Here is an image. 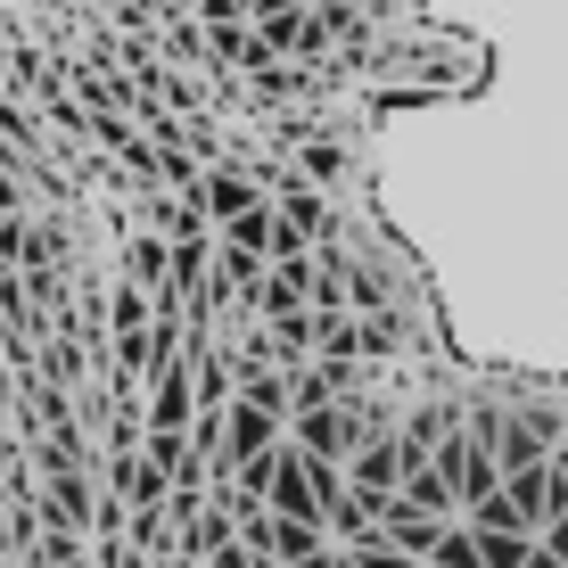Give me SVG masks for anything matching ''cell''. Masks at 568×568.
Instances as JSON below:
<instances>
[{
  "mask_svg": "<svg viewBox=\"0 0 568 568\" xmlns=\"http://www.w3.org/2000/svg\"><path fill=\"white\" fill-rule=\"evenodd\" d=\"M264 42H272V58H288V67H313V58L329 50V26L313 9H297V17H272V26H256Z\"/></svg>",
  "mask_w": 568,
  "mask_h": 568,
  "instance_id": "obj_5",
  "label": "cell"
},
{
  "mask_svg": "<svg viewBox=\"0 0 568 568\" xmlns=\"http://www.w3.org/2000/svg\"><path fill=\"white\" fill-rule=\"evenodd\" d=\"M281 428H288V420H272V413H256V404H240V396H231V404H223V469L264 462L272 445H281Z\"/></svg>",
  "mask_w": 568,
  "mask_h": 568,
  "instance_id": "obj_3",
  "label": "cell"
},
{
  "mask_svg": "<svg viewBox=\"0 0 568 568\" xmlns=\"http://www.w3.org/2000/svg\"><path fill=\"white\" fill-rule=\"evenodd\" d=\"M355 560H363V568H420V560H404V552H387V544H379V536H363V544H355Z\"/></svg>",
  "mask_w": 568,
  "mask_h": 568,
  "instance_id": "obj_22",
  "label": "cell"
},
{
  "mask_svg": "<svg viewBox=\"0 0 568 568\" xmlns=\"http://www.w3.org/2000/svg\"><path fill=\"white\" fill-rule=\"evenodd\" d=\"M281 223H288V231H305V240H322V231H329V214H322V199H313V190H297V199L281 206Z\"/></svg>",
  "mask_w": 568,
  "mask_h": 568,
  "instance_id": "obj_20",
  "label": "cell"
},
{
  "mask_svg": "<svg viewBox=\"0 0 568 568\" xmlns=\"http://www.w3.org/2000/svg\"><path fill=\"white\" fill-rule=\"evenodd\" d=\"M322 527H329V536H346V552H355L363 536H379V511H371L363 495H338V503L322 511Z\"/></svg>",
  "mask_w": 568,
  "mask_h": 568,
  "instance_id": "obj_9",
  "label": "cell"
},
{
  "mask_svg": "<svg viewBox=\"0 0 568 568\" xmlns=\"http://www.w3.org/2000/svg\"><path fill=\"white\" fill-rule=\"evenodd\" d=\"M190 420H199V396H190V371L165 355V363H156V396H149V420H141V428H165V437H182Z\"/></svg>",
  "mask_w": 568,
  "mask_h": 568,
  "instance_id": "obj_4",
  "label": "cell"
},
{
  "mask_svg": "<svg viewBox=\"0 0 568 568\" xmlns=\"http://www.w3.org/2000/svg\"><path fill=\"white\" fill-rule=\"evenodd\" d=\"M165 50H173V67H206V33L190 26V17H173V26H165Z\"/></svg>",
  "mask_w": 568,
  "mask_h": 568,
  "instance_id": "obj_17",
  "label": "cell"
},
{
  "mask_svg": "<svg viewBox=\"0 0 568 568\" xmlns=\"http://www.w3.org/2000/svg\"><path fill=\"white\" fill-rule=\"evenodd\" d=\"M9 568H17V560H9Z\"/></svg>",
  "mask_w": 568,
  "mask_h": 568,
  "instance_id": "obj_29",
  "label": "cell"
},
{
  "mask_svg": "<svg viewBox=\"0 0 568 568\" xmlns=\"http://www.w3.org/2000/svg\"><path fill=\"white\" fill-rule=\"evenodd\" d=\"M536 544H544V552H552V560H560V568H568V511H560V519H552V527H544V536H536Z\"/></svg>",
  "mask_w": 568,
  "mask_h": 568,
  "instance_id": "obj_24",
  "label": "cell"
},
{
  "mask_svg": "<svg viewBox=\"0 0 568 568\" xmlns=\"http://www.w3.org/2000/svg\"><path fill=\"white\" fill-rule=\"evenodd\" d=\"M396 486H404V445H396V428H371L355 454H346V495H363L371 511H387Z\"/></svg>",
  "mask_w": 568,
  "mask_h": 568,
  "instance_id": "obj_1",
  "label": "cell"
},
{
  "mask_svg": "<svg viewBox=\"0 0 568 568\" xmlns=\"http://www.w3.org/2000/svg\"><path fill=\"white\" fill-rule=\"evenodd\" d=\"M199 206L214 214V231H223V223H240V214L256 206V190H247V173H240V165H214L206 182H199Z\"/></svg>",
  "mask_w": 568,
  "mask_h": 568,
  "instance_id": "obj_7",
  "label": "cell"
},
{
  "mask_svg": "<svg viewBox=\"0 0 568 568\" xmlns=\"http://www.w3.org/2000/svg\"><path fill=\"white\" fill-rule=\"evenodd\" d=\"M313 346H322L329 363H355V322H346V313H313Z\"/></svg>",
  "mask_w": 568,
  "mask_h": 568,
  "instance_id": "obj_12",
  "label": "cell"
},
{
  "mask_svg": "<svg viewBox=\"0 0 568 568\" xmlns=\"http://www.w3.org/2000/svg\"><path fill=\"white\" fill-rule=\"evenodd\" d=\"M9 206H17V182H9V173H0V223H9Z\"/></svg>",
  "mask_w": 568,
  "mask_h": 568,
  "instance_id": "obj_25",
  "label": "cell"
},
{
  "mask_svg": "<svg viewBox=\"0 0 568 568\" xmlns=\"http://www.w3.org/2000/svg\"><path fill=\"white\" fill-rule=\"evenodd\" d=\"M149 305H156V297H141V288H115V297H108L115 338H124V329H149Z\"/></svg>",
  "mask_w": 568,
  "mask_h": 568,
  "instance_id": "obj_18",
  "label": "cell"
},
{
  "mask_svg": "<svg viewBox=\"0 0 568 568\" xmlns=\"http://www.w3.org/2000/svg\"><path fill=\"white\" fill-rule=\"evenodd\" d=\"M363 437H371V428L346 413V404H329V413H297V420H288V445H297L305 462H329V469H346V454H355Z\"/></svg>",
  "mask_w": 568,
  "mask_h": 568,
  "instance_id": "obj_2",
  "label": "cell"
},
{
  "mask_svg": "<svg viewBox=\"0 0 568 568\" xmlns=\"http://www.w3.org/2000/svg\"><path fill=\"white\" fill-rule=\"evenodd\" d=\"M536 536H478V568H527Z\"/></svg>",
  "mask_w": 568,
  "mask_h": 568,
  "instance_id": "obj_14",
  "label": "cell"
},
{
  "mask_svg": "<svg viewBox=\"0 0 568 568\" xmlns=\"http://www.w3.org/2000/svg\"><path fill=\"white\" fill-rule=\"evenodd\" d=\"M272 240H281V206H247L240 223H223V256H247V264H264L272 256Z\"/></svg>",
  "mask_w": 568,
  "mask_h": 568,
  "instance_id": "obj_6",
  "label": "cell"
},
{
  "mask_svg": "<svg viewBox=\"0 0 568 568\" xmlns=\"http://www.w3.org/2000/svg\"><path fill=\"white\" fill-rule=\"evenodd\" d=\"M322 568H363V560H355V552H329V560H322Z\"/></svg>",
  "mask_w": 568,
  "mask_h": 568,
  "instance_id": "obj_27",
  "label": "cell"
},
{
  "mask_svg": "<svg viewBox=\"0 0 568 568\" xmlns=\"http://www.w3.org/2000/svg\"><path fill=\"white\" fill-rule=\"evenodd\" d=\"M231 544V511H206V519H190V536H182V552L199 560V552H223Z\"/></svg>",
  "mask_w": 568,
  "mask_h": 568,
  "instance_id": "obj_15",
  "label": "cell"
},
{
  "mask_svg": "<svg viewBox=\"0 0 568 568\" xmlns=\"http://www.w3.org/2000/svg\"><path fill=\"white\" fill-rule=\"evenodd\" d=\"M165 272H173L165 240H132V281H141V297H165Z\"/></svg>",
  "mask_w": 568,
  "mask_h": 568,
  "instance_id": "obj_10",
  "label": "cell"
},
{
  "mask_svg": "<svg viewBox=\"0 0 568 568\" xmlns=\"http://www.w3.org/2000/svg\"><path fill=\"white\" fill-rule=\"evenodd\" d=\"M355 355H404V322L379 313V322H355Z\"/></svg>",
  "mask_w": 568,
  "mask_h": 568,
  "instance_id": "obj_13",
  "label": "cell"
},
{
  "mask_svg": "<svg viewBox=\"0 0 568 568\" xmlns=\"http://www.w3.org/2000/svg\"><path fill=\"white\" fill-rule=\"evenodd\" d=\"M428 568H478V536H469V527H445L437 552H428Z\"/></svg>",
  "mask_w": 568,
  "mask_h": 568,
  "instance_id": "obj_16",
  "label": "cell"
},
{
  "mask_svg": "<svg viewBox=\"0 0 568 568\" xmlns=\"http://www.w3.org/2000/svg\"><path fill=\"white\" fill-rule=\"evenodd\" d=\"M156 9H165V17H190V9H199V0H156Z\"/></svg>",
  "mask_w": 568,
  "mask_h": 568,
  "instance_id": "obj_26",
  "label": "cell"
},
{
  "mask_svg": "<svg viewBox=\"0 0 568 568\" xmlns=\"http://www.w3.org/2000/svg\"><path fill=\"white\" fill-rule=\"evenodd\" d=\"M0 568H9V552H0Z\"/></svg>",
  "mask_w": 568,
  "mask_h": 568,
  "instance_id": "obj_28",
  "label": "cell"
},
{
  "mask_svg": "<svg viewBox=\"0 0 568 568\" xmlns=\"http://www.w3.org/2000/svg\"><path fill=\"white\" fill-rule=\"evenodd\" d=\"M240 404H256V413L288 420V371H281V363H247V355H240Z\"/></svg>",
  "mask_w": 568,
  "mask_h": 568,
  "instance_id": "obj_8",
  "label": "cell"
},
{
  "mask_svg": "<svg viewBox=\"0 0 568 568\" xmlns=\"http://www.w3.org/2000/svg\"><path fill=\"white\" fill-rule=\"evenodd\" d=\"M297 165H305V182H338V173H346V149H338V141H305Z\"/></svg>",
  "mask_w": 568,
  "mask_h": 568,
  "instance_id": "obj_19",
  "label": "cell"
},
{
  "mask_svg": "<svg viewBox=\"0 0 568 568\" xmlns=\"http://www.w3.org/2000/svg\"><path fill=\"white\" fill-rule=\"evenodd\" d=\"M17 256H26V223L9 214V223H0V264H17Z\"/></svg>",
  "mask_w": 568,
  "mask_h": 568,
  "instance_id": "obj_23",
  "label": "cell"
},
{
  "mask_svg": "<svg viewBox=\"0 0 568 568\" xmlns=\"http://www.w3.org/2000/svg\"><path fill=\"white\" fill-rule=\"evenodd\" d=\"M264 338L281 346V355H305V346H313V305H305V313H288V322H272Z\"/></svg>",
  "mask_w": 568,
  "mask_h": 568,
  "instance_id": "obj_21",
  "label": "cell"
},
{
  "mask_svg": "<svg viewBox=\"0 0 568 568\" xmlns=\"http://www.w3.org/2000/svg\"><path fill=\"white\" fill-rule=\"evenodd\" d=\"M346 305H363V322H379V313H396V288L379 272H346Z\"/></svg>",
  "mask_w": 568,
  "mask_h": 568,
  "instance_id": "obj_11",
  "label": "cell"
}]
</instances>
